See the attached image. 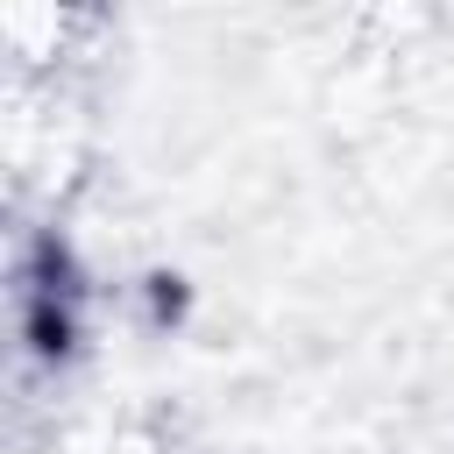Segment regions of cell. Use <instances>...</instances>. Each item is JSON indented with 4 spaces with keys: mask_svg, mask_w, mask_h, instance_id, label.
<instances>
[{
    "mask_svg": "<svg viewBox=\"0 0 454 454\" xmlns=\"http://www.w3.org/2000/svg\"><path fill=\"white\" fill-rule=\"evenodd\" d=\"M21 333L43 362H64L78 348V262L57 234L28 248V284H21Z\"/></svg>",
    "mask_w": 454,
    "mask_h": 454,
    "instance_id": "cell-1",
    "label": "cell"
},
{
    "mask_svg": "<svg viewBox=\"0 0 454 454\" xmlns=\"http://www.w3.org/2000/svg\"><path fill=\"white\" fill-rule=\"evenodd\" d=\"M184 305H192V291H184V277H170V270H156V277H149V319H156V326H177V319H184Z\"/></svg>",
    "mask_w": 454,
    "mask_h": 454,
    "instance_id": "cell-2",
    "label": "cell"
}]
</instances>
